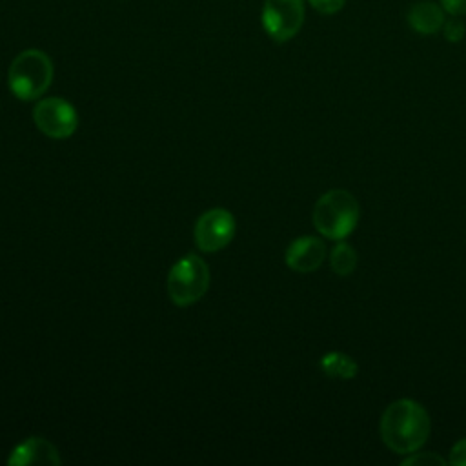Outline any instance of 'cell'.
<instances>
[{
	"instance_id": "obj_16",
	"label": "cell",
	"mask_w": 466,
	"mask_h": 466,
	"mask_svg": "<svg viewBox=\"0 0 466 466\" xmlns=\"http://www.w3.org/2000/svg\"><path fill=\"white\" fill-rule=\"evenodd\" d=\"M448 462L453 464V466H466V437L459 439V441L451 446Z\"/></svg>"
},
{
	"instance_id": "obj_4",
	"label": "cell",
	"mask_w": 466,
	"mask_h": 466,
	"mask_svg": "<svg viewBox=\"0 0 466 466\" xmlns=\"http://www.w3.org/2000/svg\"><path fill=\"white\" fill-rule=\"evenodd\" d=\"M167 295L169 299L186 308L202 299L209 288V268L198 255H186L178 258L167 273Z\"/></svg>"
},
{
	"instance_id": "obj_13",
	"label": "cell",
	"mask_w": 466,
	"mask_h": 466,
	"mask_svg": "<svg viewBox=\"0 0 466 466\" xmlns=\"http://www.w3.org/2000/svg\"><path fill=\"white\" fill-rule=\"evenodd\" d=\"M441 31H442V35H444V38H446L448 42L457 44V42H461V40L464 38V35H466V24L462 22L461 16L450 15V18H446V22H444V25H442Z\"/></svg>"
},
{
	"instance_id": "obj_7",
	"label": "cell",
	"mask_w": 466,
	"mask_h": 466,
	"mask_svg": "<svg viewBox=\"0 0 466 466\" xmlns=\"http://www.w3.org/2000/svg\"><path fill=\"white\" fill-rule=\"evenodd\" d=\"M235 229L237 224L233 215L224 208H213L197 218L195 242L202 251L213 253L231 242Z\"/></svg>"
},
{
	"instance_id": "obj_9",
	"label": "cell",
	"mask_w": 466,
	"mask_h": 466,
	"mask_svg": "<svg viewBox=\"0 0 466 466\" xmlns=\"http://www.w3.org/2000/svg\"><path fill=\"white\" fill-rule=\"evenodd\" d=\"M446 11L439 2L433 0H419L410 5L406 13L408 25L422 36H431L439 33L446 22Z\"/></svg>"
},
{
	"instance_id": "obj_8",
	"label": "cell",
	"mask_w": 466,
	"mask_h": 466,
	"mask_svg": "<svg viewBox=\"0 0 466 466\" xmlns=\"http://www.w3.org/2000/svg\"><path fill=\"white\" fill-rule=\"evenodd\" d=\"M326 258V244L319 237H299L295 238L284 255L286 266L299 273H311L322 266Z\"/></svg>"
},
{
	"instance_id": "obj_3",
	"label": "cell",
	"mask_w": 466,
	"mask_h": 466,
	"mask_svg": "<svg viewBox=\"0 0 466 466\" xmlns=\"http://www.w3.org/2000/svg\"><path fill=\"white\" fill-rule=\"evenodd\" d=\"M53 82V62L40 49L18 53L7 71L9 91L18 100L40 98Z\"/></svg>"
},
{
	"instance_id": "obj_2",
	"label": "cell",
	"mask_w": 466,
	"mask_h": 466,
	"mask_svg": "<svg viewBox=\"0 0 466 466\" xmlns=\"http://www.w3.org/2000/svg\"><path fill=\"white\" fill-rule=\"evenodd\" d=\"M311 218L322 237L339 242L355 231L360 218V206L348 189H329L317 198Z\"/></svg>"
},
{
	"instance_id": "obj_17",
	"label": "cell",
	"mask_w": 466,
	"mask_h": 466,
	"mask_svg": "<svg viewBox=\"0 0 466 466\" xmlns=\"http://www.w3.org/2000/svg\"><path fill=\"white\" fill-rule=\"evenodd\" d=\"M439 4L444 7L448 15H453V16L466 15V0H439Z\"/></svg>"
},
{
	"instance_id": "obj_12",
	"label": "cell",
	"mask_w": 466,
	"mask_h": 466,
	"mask_svg": "<svg viewBox=\"0 0 466 466\" xmlns=\"http://www.w3.org/2000/svg\"><path fill=\"white\" fill-rule=\"evenodd\" d=\"M359 262V255L355 248L344 240H339L329 251V266L339 277H348L355 271Z\"/></svg>"
},
{
	"instance_id": "obj_1",
	"label": "cell",
	"mask_w": 466,
	"mask_h": 466,
	"mask_svg": "<svg viewBox=\"0 0 466 466\" xmlns=\"http://www.w3.org/2000/svg\"><path fill=\"white\" fill-rule=\"evenodd\" d=\"M380 439L388 450L408 455L422 448L431 431V419L426 408L413 399L390 402L379 422Z\"/></svg>"
},
{
	"instance_id": "obj_6",
	"label": "cell",
	"mask_w": 466,
	"mask_h": 466,
	"mask_svg": "<svg viewBox=\"0 0 466 466\" xmlns=\"http://www.w3.org/2000/svg\"><path fill=\"white\" fill-rule=\"evenodd\" d=\"M33 122L49 138H67L78 126V115L67 100L49 96L33 107Z\"/></svg>"
},
{
	"instance_id": "obj_11",
	"label": "cell",
	"mask_w": 466,
	"mask_h": 466,
	"mask_svg": "<svg viewBox=\"0 0 466 466\" xmlns=\"http://www.w3.org/2000/svg\"><path fill=\"white\" fill-rule=\"evenodd\" d=\"M319 364L320 370L331 379L350 380L359 373V364L355 362V359L342 351H328Z\"/></svg>"
},
{
	"instance_id": "obj_14",
	"label": "cell",
	"mask_w": 466,
	"mask_h": 466,
	"mask_svg": "<svg viewBox=\"0 0 466 466\" xmlns=\"http://www.w3.org/2000/svg\"><path fill=\"white\" fill-rule=\"evenodd\" d=\"M402 464L404 466H408V464H422V466H444V464H448V461L446 459H442L441 455H437V453H433V451H413V453H408L406 455V459L402 461Z\"/></svg>"
},
{
	"instance_id": "obj_5",
	"label": "cell",
	"mask_w": 466,
	"mask_h": 466,
	"mask_svg": "<svg viewBox=\"0 0 466 466\" xmlns=\"http://www.w3.org/2000/svg\"><path fill=\"white\" fill-rule=\"evenodd\" d=\"M306 18V0H264L260 24L266 35L284 44L297 36Z\"/></svg>"
},
{
	"instance_id": "obj_15",
	"label": "cell",
	"mask_w": 466,
	"mask_h": 466,
	"mask_svg": "<svg viewBox=\"0 0 466 466\" xmlns=\"http://www.w3.org/2000/svg\"><path fill=\"white\" fill-rule=\"evenodd\" d=\"M308 4L320 15H335L339 11H342V7L346 5V0H308Z\"/></svg>"
},
{
	"instance_id": "obj_10",
	"label": "cell",
	"mask_w": 466,
	"mask_h": 466,
	"mask_svg": "<svg viewBox=\"0 0 466 466\" xmlns=\"http://www.w3.org/2000/svg\"><path fill=\"white\" fill-rule=\"evenodd\" d=\"M9 464H60V457L56 448L42 439V437H29L20 442L11 455L7 457Z\"/></svg>"
}]
</instances>
